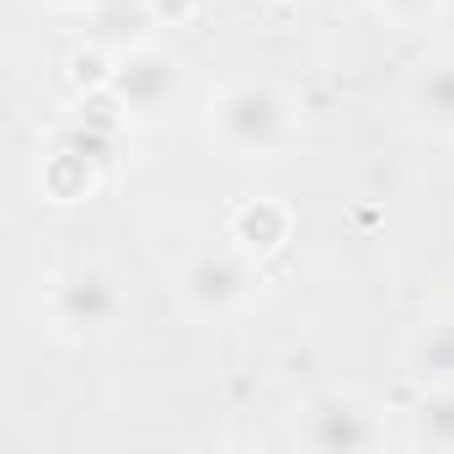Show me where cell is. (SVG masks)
<instances>
[{"mask_svg":"<svg viewBox=\"0 0 454 454\" xmlns=\"http://www.w3.org/2000/svg\"><path fill=\"white\" fill-rule=\"evenodd\" d=\"M208 134L231 155L257 160V155H278L289 145L294 118H289V102L268 81H231L208 102Z\"/></svg>","mask_w":454,"mask_h":454,"instance_id":"1","label":"cell"},{"mask_svg":"<svg viewBox=\"0 0 454 454\" xmlns=\"http://www.w3.org/2000/svg\"><path fill=\"white\" fill-rule=\"evenodd\" d=\"M176 289H182L187 310H198V316H231V310H241V305L252 300V289H257V257L241 252L236 241H231V247H208V252H198V257L182 268Z\"/></svg>","mask_w":454,"mask_h":454,"instance_id":"2","label":"cell"},{"mask_svg":"<svg viewBox=\"0 0 454 454\" xmlns=\"http://www.w3.org/2000/svg\"><path fill=\"white\" fill-rule=\"evenodd\" d=\"M182 86H187V70L166 49H150V43L123 49L113 65V97L123 102L129 118H166L182 102Z\"/></svg>","mask_w":454,"mask_h":454,"instance_id":"3","label":"cell"},{"mask_svg":"<svg viewBox=\"0 0 454 454\" xmlns=\"http://www.w3.org/2000/svg\"><path fill=\"white\" fill-rule=\"evenodd\" d=\"M54 316L59 326L70 332H107L118 316H123V289L107 268L86 262V268H70L59 284H54Z\"/></svg>","mask_w":454,"mask_h":454,"instance_id":"4","label":"cell"},{"mask_svg":"<svg viewBox=\"0 0 454 454\" xmlns=\"http://www.w3.org/2000/svg\"><path fill=\"white\" fill-rule=\"evenodd\" d=\"M113 139L107 134H75V139H65L59 150H49V160H43V192L54 198V203H81V198H91L97 192V182H102V155L97 150H107Z\"/></svg>","mask_w":454,"mask_h":454,"instance_id":"5","label":"cell"},{"mask_svg":"<svg viewBox=\"0 0 454 454\" xmlns=\"http://www.w3.org/2000/svg\"><path fill=\"white\" fill-rule=\"evenodd\" d=\"M300 438H305L310 449H369L380 433H374V417H369L353 395H326V401L310 406Z\"/></svg>","mask_w":454,"mask_h":454,"instance_id":"6","label":"cell"},{"mask_svg":"<svg viewBox=\"0 0 454 454\" xmlns=\"http://www.w3.org/2000/svg\"><path fill=\"white\" fill-rule=\"evenodd\" d=\"M406 102L433 134H454V49H438L417 65V75L406 86Z\"/></svg>","mask_w":454,"mask_h":454,"instance_id":"7","label":"cell"},{"mask_svg":"<svg viewBox=\"0 0 454 454\" xmlns=\"http://www.w3.org/2000/svg\"><path fill=\"white\" fill-rule=\"evenodd\" d=\"M289 231H294V219H289V208L273 203V198H252V203H241V208L231 214V241H236L241 252H252L257 262L273 257V252L289 241Z\"/></svg>","mask_w":454,"mask_h":454,"instance_id":"8","label":"cell"},{"mask_svg":"<svg viewBox=\"0 0 454 454\" xmlns=\"http://www.w3.org/2000/svg\"><path fill=\"white\" fill-rule=\"evenodd\" d=\"M113 65H118V54H107V43H86V49H75L70 59H65V70H70V86L86 97V91H102V86H113Z\"/></svg>","mask_w":454,"mask_h":454,"instance_id":"9","label":"cell"},{"mask_svg":"<svg viewBox=\"0 0 454 454\" xmlns=\"http://www.w3.org/2000/svg\"><path fill=\"white\" fill-rule=\"evenodd\" d=\"M369 6H374L380 17H390L395 27H422V22L438 17L443 0H369Z\"/></svg>","mask_w":454,"mask_h":454,"instance_id":"10","label":"cell"},{"mask_svg":"<svg viewBox=\"0 0 454 454\" xmlns=\"http://www.w3.org/2000/svg\"><path fill=\"white\" fill-rule=\"evenodd\" d=\"M422 433L433 443H454V395H438L433 406H422Z\"/></svg>","mask_w":454,"mask_h":454,"instance_id":"11","label":"cell"},{"mask_svg":"<svg viewBox=\"0 0 454 454\" xmlns=\"http://www.w3.org/2000/svg\"><path fill=\"white\" fill-rule=\"evenodd\" d=\"M155 27H187L198 17V0H145Z\"/></svg>","mask_w":454,"mask_h":454,"instance_id":"12","label":"cell"}]
</instances>
